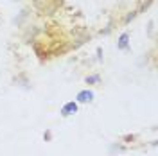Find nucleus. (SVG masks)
Listing matches in <instances>:
<instances>
[{"instance_id": "obj_1", "label": "nucleus", "mask_w": 158, "mask_h": 156, "mask_svg": "<svg viewBox=\"0 0 158 156\" xmlns=\"http://www.w3.org/2000/svg\"><path fill=\"white\" fill-rule=\"evenodd\" d=\"M61 117H70V115H74V113H77V102H74V101H70L67 102L65 106L61 108Z\"/></svg>"}, {"instance_id": "obj_2", "label": "nucleus", "mask_w": 158, "mask_h": 156, "mask_svg": "<svg viewBox=\"0 0 158 156\" xmlns=\"http://www.w3.org/2000/svg\"><path fill=\"white\" fill-rule=\"evenodd\" d=\"M92 99H94V92H90V90H81L77 93V97H76V102L85 104V102H92Z\"/></svg>"}, {"instance_id": "obj_3", "label": "nucleus", "mask_w": 158, "mask_h": 156, "mask_svg": "<svg viewBox=\"0 0 158 156\" xmlns=\"http://www.w3.org/2000/svg\"><path fill=\"white\" fill-rule=\"evenodd\" d=\"M117 49L118 50H129V32H122L120 38L117 41Z\"/></svg>"}, {"instance_id": "obj_4", "label": "nucleus", "mask_w": 158, "mask_h": 156, "mask_svg": "<svg viewBox=\"0 0 158 156\" xmlns=\"http://www.w3.org/2000/svg\"><path fill=\"white\" fill-rule=\"evenodd\" d=\"M99 81H101L99 76H88V77H86V83H88V84H94V83H99Z\"/></svg>"}, {"instance_id": "obj_5", "label": "nucleus", "mask_w": 158, "mask_h": 156, "mask_svg": "<svg viewBox=\"0 0 158 156\" xmlns=\"http://www.w3.org/2000/svg\"><path fill=\"white\" fill-rule=\"evenodd\" d=\"M43 140L50 142V140H52V133H50V131H45V133H43Z\"/></svg>"}]
</instances>
